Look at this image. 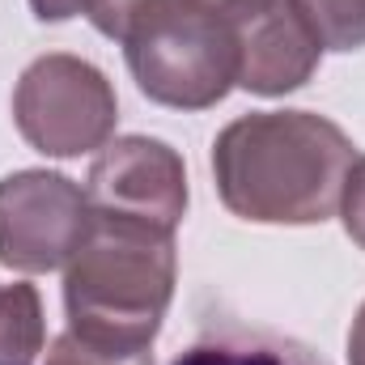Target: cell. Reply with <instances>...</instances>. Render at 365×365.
<instances>
[{"mask_svg": "<svg viewBox=\"0 0 365 365\" xmlns=\"http://www.w3.org/2000/svg\"><path fill=\"white\" fill-rule=\"evenodd\" d=\"M47 365H153V353H132V357H119V353H106V349H93L81 336L64 331L51 353H47Z\"/></svg>", "mask_w": 365, "mask_h": 365, "instance_id": "obj_11", "label": "cell"}, {"mask_svg": "<svg viewBox=\"0 0 365 365\" xmlns=\"http://www.w3.org/2000/svg\"><path fill=\"white\" fill-rule=\"evenodd\" d=\"M90 212L145 221L175 234L187 212V170L182 158L153 136H123L106 145L86 179Z\"/></svg>", "mask_w": 365, "mask_h": 365, "instance_id": "obj_6", "label": "cell"}, {"mask_svg": "<svg viewBox=\"0 0 365 365\" xmlns=\"http://www.w3.org/2000/svg\"><path fill=\"white\" fill-rule=\"evenodd\" d=\"M208 4H217V9H221V4H225V0H208Z\"/></svg>", "mask_w": 365, "mask_h": 365, "instance_id": "obj_15", "label": "cell"}, {"mask_svg": "<svg viewBox=\"0 0 365 365\" xmlns=\"http://www.w3.org/2000/svg\"><path fill=\"white\" fill-rule=\"evenodd\" d=\"M297 9L319 34L323 51L365 47V0H297Z\"/></svg>", "mask_w": 365, "mask_h": 365, "instance_id": "obj_10", "label": "cell"}, {"mask_svg": "<svg viewBox=\"0 0 365 365\" xmlns=\"http://www.w3.org/2000/svg\"><path fill=\"white\" fill-rule=\"evenodd\" d=\"M234 47H238V86L259 98L302 90L319 60L323 43L302 17L297 0H225L221 4Z\"/></svg>", "mask_w": 365, "mask_h": 365, "instance_id": "obj_7", "label": "cell"}, {"mask_svg": "<svg viewBox=\"0 0 365 365\" xmlns=\"http://www.w3.org/2000/svg\"><path fill=\"white\" fill-rule=\"evenodd\" d=\"M47 344L43 302L34 284L0 289V365H38Z\"/></svg>", "mask_w": 365, "mask_h": 365, "instance_id": "obj_9", "label": "cell"}, {"mask_svg": "<svg viewBox=\"0 0 365 365\" xmlns=\"http://www.w3.org/2000/svg\"><path fill=\"white\" fill-rule=\"evenodd\" d=\"M102 4H106V0H30V9H34L38 21H68V17H77V13L93 17Z\"/></svg>", "mask_w": 365, "mask_h": 365, "instance_id": "obj_13", "label": "cell"}, {"mask_svg": "<svg viewBox=\"0 0 365 365\" xmlns=\"http://www.w3.org/2000/svg\"><path fill=\"white\" fill-rule=\"evenodd\" d=\"M119 102L102 68L81 56H38L17 90H13V123L47 158H81L106 149L115 136Z\"/></svg>", "mask_w": 365, "mask_h": 365, "instance_id": "obj_4", "label": "cell"}, {"mask_svg": "<svg viewBox=\"0 0 365 365\" xmlns=\"http://www.w3.org/2000/svg\"><path fill=\"white\" fill-rule=\"evenodd\" d=\"M175 234L93 212L64 268L68 331L119 357L149 353L175 297Z\"/></svg>", "mask_w": 365, "mask_h": 365, "instance_id": "obj_2", "label": "cell"}, {"mask_svg": "<svg viewBox=\"0 0 365 365\" xmlns=\"http://www.w3.org/2000/svg\"><path fill=\"white\" fill-rule=\"evenodd\" d=\"M357 162L344 128L314 110H255L212 140L221 204L259 225H314L340 212Z\"/></svg>", "mask_w": 365, "mask_h": 365, "instance_id": "obj_1", "label": "cell"}, {"mask_svg": "<svg viewBox=\"0 0 365 365\" xmlns=\"http://www.w3.org/2000/svg\"><path fill=\"white\" fill-rule=\"evenodd\" d=\"M340 217H344V230L349 238L365 251V158L353 162L349 179H344V195H340Z\"/></svg>", "mask_w": 365, "mask_h": 365, "instance_id": "obj_12", "label": "cell"}, {"mask_svg": "<svg viewBox=\"0 0 365 365\" xmlns=\"http://www.w3.org/2000/svg\"><path fill=\"white\" fill-rule=\"evenodd\" d=\"M170 365H327L314 349L272 331H212Z\"/></svg>", "mask_w": 365, "mask_h": 365, "instance_id": "obj_8", "label": "cell"}, {"mask_svg": "<svg viewBox=\"0 0 365 365\" xmlns=\"http://www.w3.org/2000/svg\"><path fill=\"white\" fill-rule=\"evenodd\" d=\"M349 365H365V302L353 319V331H349Z\"/></svg>", "mask_w": 365, "mask_h": 365, "instance_id": "obj_14", "label": "cell"}, {"mask_svg": "<svg viewBox=\"0 0 365 365\" xmlns=\"http://www.w3.org/2000/svg\"><path fill=\"white\" fill-rule=\"evenodd\" d=\"M90 217L86 187L64 175L17 170L0 179V264L17 272L68 268Z\"/></svg>", "mask_w": 365, "mask_h": 365, "instance_id": "obj_5", "label": "cell"}, {"mask_svg": "<svg viewBox=\"0 0 365 365\" xmlns=\"http://www.w3.org/2000/svg\"><path fill=\"white\" fill-rule=\"evenodd\" d=\"M123 56L145 98L175 110H208L238 86L230 21L208 0H162L128 34Z\"/></svg>", "mask_w": 365, "mask_h": 365, "instance_id": "obj_3", "label": "cell"}]
</instances>
